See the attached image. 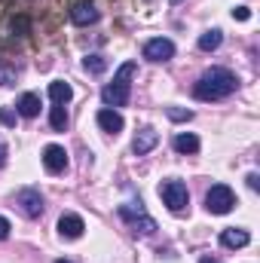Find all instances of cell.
<instances>
[{
  "label": "cell",
  "instance_id": "cell-1",
  "mask_svg": "<svg viewBox=\"0 0 260 263\" xmlns=\"http://www.w3.org/2000/svg\"><path fill=\"white\" fill-rule=\"evenodd\" d=\"M236 89H239V77H236L233 70H227V67H211V70H205V73L196 80L193 95L199 101H220V98L233 95Z\"/></svg>",
  "mask_w": 260,
  "mask_h": 263
},
{
  "label": "cell",
  "instance_id": "cell-2",
  "mask_svg": "<svg viewBox=\"0 0 260 263\" xmlns=\"http://www.w3.org/2000/svg\"><path fill=\"white\" fill-rule=\"evenodd\" d=\"M135 62H126V65H120V70L114 73V83L110 86H104V92H101V98H104V104L107 107H126L132 98V77H135Z\"/></svg>",
  "mask_w": 260,
  "mask_h": 263
},
{
  "label": "cell",
  "instance_id": "cell-3",
  "mask_svg": "<svg viewBox=\"0 0 260 263\" xmlns=\"http://www.w3.org/2000/svg\"><path fill=\"white\" fill-rule=\"evenodd\" d=\"M236 205V193L227 187V184H214L208 193H205V208L211 214H230Z\"/></svg>",
  "mask_w": 260,
  "mask_h": 263
},
{
  "label": "cell",
  "instance_id": "cell-4",
  "mask_svg": "<svg viewBox=\"0 0 260 263\" xmlns=\"http://www.w3.org/2000/svg\"><path fill=\"white\" fill-rule=\"evenodd\" d=\"M159 196L169 205V211H175V214L190 205V193H187V187H184L181 181H162V184H159Z\"/></svg>",
  "mask_w": 260,
  "mask_h": 263
},
{
  "label": "cell",
  "instance_id": "cell-5",
  "mask_svg": "<svg viewBox=\"0 0 260 263\" xmlns=\"http://www.w3.org/2000/svg\"><path fill=\"white\" fill-rule=\"evenodd\" d=\"M15 205H18V211H22L25 217H40V214H43V196H40V190H34V187L18 190V193H15Z\"/></svg>",
  "mask_w": 260,
  "mask_h": 263
},
{
  "label": "cell",
  "instance_id": "cell-6",
  "mask_svg": "<svg viewBox=\"0 0 260 263\" xmlns=\"http://www.w3.org/2000/svg\"><path fill=\"white\" fill-rule=\"evenodd\" d=\"M172 55H175V43L169 37H156V40L144 43V59H150V62H169Z\"/></svg>",
  "mask_w": 260,
  "mask_h": 263
},
{
  "label": "cell",
  "instance_id": "cell-7",
  "mask_svg": "<svg viewBox=\"0 0 260 263\" xmlns=\"http://www.w3.org/2000/svg\"><path fill=\"white\" fill-rule=\"evenodd\" d=\"M43 168L49 172V175H62L67 168V153L65 147H59V144H49V147H43Z\"/></svg>",
  "mask_w": 260,
  "mask_h": 263
},
{
  "label": "cell",
  "instance_id": "cell-8",
  "mask_svg": "<svg viewBox=\"0 0 260 263\" xmlns=\"http://www.w3.org/2000/svg\"><path fill=\"white\" fill-rule=\"evenodd\" d=\"M120 214H123V217L129 220V223H132V230H135V233H141V236H150V233L156 230L153 217H147V214H144V208H138V214H135V208L123 205V208H120Z\"/></svg>",
  "mask_w": 260,
  "mask_h": 263
},
{
  "label": "cell",
  "instance_id": "cell-9",
  "mask_svg": "<svg viewBox=\"0 0 260 263\" xmlns=\"http://www.w3.org/2000/svg\"><path fill=\"white\" fill-rule=\"evenodd\" d=\"M83 230H86V223H83L80 214H62L59 217V236L62 239H80Z\"/></svg>",
  "mask_w": 260,
  "mask_h": 263
},
{
  "label": "cell",
  "instance_id": "cell-10",
  "mask_svg": "<svg viewBox=\"0 0 260 263\" xmlns=\"http://www.w3.org/2000/svg\"><path fill=\"white\" fill-rule=\"evenodd\" d=\"M70 22H73V25H92V22H98V9H95V3H92V0H80V3H73V9H70Z\"/></svg>",
  "mask_w": 260,
  "mask_h": 263
},
{
  "label": "cell",
  "instance_id": "cell-11",
  "mask_svg": "<svg viewBox=\"0 0 260 263\" xmlns=\"http://www.w3.org/2000/svg\"><path fill=\"white\" fill-rule=\"evenodd\" d=\"M248 242H251V233L242 230V227H227V230L220 233V245H224V248H245Z\"/></svg>",
  "mask_w": 260,
  "mask_h": 263
},
{
  "label": "cell",
  "instance_id": "cell-12",
  "mask_svg": "<svg viewBox=\"0 0 260 263\" xmlns=\"http://www.w3.org/2000/svg\"><path fill=\"white\" fill-rule=\"evenodd\" d=\"M156 144H159V135H156V132L141 129L138 135H135V141H132V153H135V156H144V153H150Z\"/></svg>",
  "mask_w": 260,
  "mask_h": 263
},
{
  "label": "cell",
  "instance_id": "cell-13",
  "mask_svg": "<svg viewBox=\"0 0 260 263\" xmlns=\"http://www.w3.org/2000/svg\"><path fill=\"white\" fill-rule=\"evenodd\" d=\"M98 126L104 132H110V135H117V132H123L126 120H123L114 107H104V110H98Z\"/></svg>",
  "mask_w": 260,
  "mask_h": 263
},
{
  "label": "cell",
  "instance_id": "cell-14",
  "mask_svg": "<svg viewBox=\"0 0 260 263\" xmlns=\"http://www.w3.org/2000/svg\"><path fill=\"white\" fill-rule=\"evenodd\" d=\"M18 117H28V120H34L37 114H40V95H34V92H25L22 98H18Z\"/></svg>",
  "mask_w": 260,
  "mask_h": 263
},
{
  "label": "cell",
  "instance_id": "cell-15",
  "mask_svg": "<svg viewBox=\"0 0 260 263\" xmlns=\"http://www.w3.org/2000/svg\"><path fill=\"white\" fill-rule=\"evenodd\" d=\"M49 98H52V104H67V101L73 98V89H70V83H65V80H55V83H49Z\"/></svg>",
  "mask_w": 260,
  "mask_h": 263
},
{
  "label": "cell",
  "instance_id": "cell-16",
  "mask_svg": "<svg viewBox=\"0 0 260 263\" xmlns=\"http://www.w3.org/2000/svg\"><path fill=\"white\" fill-rule=\"evenodd\" d=\"M175 150L178 153H196L199 150V138H196L193 132H181V135H175Z\"/></svg>",
  "mask_w": 260,
  "mask_h": 263
},
{
  "label": "cell",
  "instance_id": "cell-17",
  "mask_svg": "<svg viewBox=\"0 0 260 263\" xmlns=\"http://www.w3.org/2000/svg\"><path fill=\"white\" fill-rule=\"evenodd\" d=\"M220 43H224V34H220V28H211V31H205V34L199 37V49H202V52H214Z\"/></svg>",
  "mask_w": 260,
  "mask_h": 263
},
{
  "label": "cell",
  "instance_id": "cell-18",
  "mask_svg": "<svg viewBox=\"0 0 260 263\" xmlns=\"http://www.w3.org/2000/svg\"><path fill=\"white\" fill-rule=\"evenodd\" d=\"M49 126L55 132H65L67 129V110H65V104H55L52 110H49Z\"/></svg>",
  "mask_w": 260,
  "mask_h": 263
},
{
  "label": "cell",
  "instance_id": "cell-19",
  "mask_svg": "<svg viewBox=\"0 0 260 263\" xmlns=\"http://www.w3.org/2000/svg\"><path fill=\"white\" fill-rule=\"evenodd\" d=\"M83 67H86L89 73H101V70L107 67V62H104L101 55H86V62H83Z\"/></svg>",
  "mask_w": 260,
  "mask_h": 263
},
{
  "label": "cell",
  "instance_id": "cell-20",
  "mask_svg": "<svg viewBox=\"0 0 260 263\" xmlns=\"http://www.w3.org/2000/svg\"><path fill=\"white\" fill-rule=\"evenodd\" d=\"M165 114H169V120H175V123H187V120L193 117L190 110H178V107H169Z\"/></svg>",
  "mask_w": 260,
  "mask_h": 263
},
{
  "label": "cell",
  "instance_id": "cell-21",
  "mask_svg": "<svg viewBox=\"0 0 260 263\" xmlns=\"http://www.w3.org/2000/svg\"><path fill=\"white\" fill-rule=\"evenodd\" d=\"M12 83H15V70L0 65V86H12Z\"/></svg>",
  "mask_w": 260,
  "mask_h": 263
},
{
  "label": "cell",
  "instance_id": "cell-22",
  "mask_svg": "<svg viewBox=\"0 0 260 263\" xmlns=\"http://www.w3.org/2000/svg\"><path fill=\"white\" fill-rule=\"evenodd\" d=\"M233 18L248 22V18H251V9H248V6H236V9H233Z\"/></svg>",
  "mask_w": 260,
  "mask_h": 263
},
{
  "label": "cell",
  "instance_id": "cell-23",
  "mask_svg": "<svg viewBox=\"0 0 260 263\" xmlns=\"http://www.w3.org/2000/svg\"><path fill=\"white\" fill-rule=\"evenodd\" d=\"M12 31H18V34H28V18H25V15L12 18Z\"/></svg>",
  "mask_w": 260,
  "mask_h": 263
},
{
  "label": "cell",
  "instance_id": "cell-24",
  "mask_svg": "<svg viewBox=\"0 0 260 263\" xmlns=\"http://www.w3.org/2000/svg\"><path fill=\"white\" fill-rule=\"evenodd\" d=\"M15 120H18V114H12V110H0V123H3V126H15Z\"/></svg>",
  "mask_w": 260,
  "mask_h": 263
},
{
  "label": "cell",
  "instance_id": "cell-25",
  "mask_svg": "<svg viewBox=\"0 0 260 263\" xmlns=\"http://www.w3.org/2000/svg\"><path fill=\"white\" fill-rule=\"evenodd\" d=\"M9 230H12V227H9V220H6V217H0V242L9 236Z\"/></svg>",
  "mask_w": 260,
  "mask_h": 263
},
{
  "label": "cell",
  "instance_id": "cell-26",
  "mask_svg": "<svg viewBox=\"0 0 260 263\" xmlns=\"http://www.w3.org/2000/svg\"><path fill=\"white\" fill-rule=\"evenodd\" d=\"M248 187H251V190H257V187H260V178H257V175H248Z\"/></svg>",
  "mask_w": 260,
  "mask_h": 263
},
{
  "label": "cell",
  "instance_id": "cell-27",
  "mask_svg": "<svg viewBox=\"0 0 260 263\" xmlns=\"http://www.w3.org/2000/svg\"><path fill=\"white\" fill-rule=\"evenodd\" d=\"M199 263H220V260H217V257H208V254H202V257H199Z\"/></svg>",
  "mask_w": 260,
  "mask_h": 263
},
{
  "label": "cell",
  "instance_id": "cell-28",
  "mask_svg": "<svg viewBox=\"0 0 260 263\" xmlns=\"http://www.w3.org/2000/svg\"><path fill=\"white\" fill-rule=\"evenodd\" d=\"M3 162H6V147L0 144V165H3Z\"/></svg>",
  "mask_w": 260,
  "mask_h": 263
},
{
  "label": "cell",
  "instance_id": "cell-29",
  "mask_svg": "<svg viewBox=\"0 0 260 263\" xmlns=\"http://www.w3.org/2000/svg\"><path fill=\"white\" fill-rule=\"evenodd\" d=\"M55 263H70V260H55Z\"/></svg>",
  "mask_w": 260,
  "mask_h": 263
},
{
  "label": "cell",
  "instance_id": "cell-30",
  "mask_svg": "<svg viewBox=\"0 0 260 263\" xmlns=\"http://www.w3.org/2000/svg\"><path fill=\"white\" fill-rule=\"evenodd\" d=\"M172 3H184V0H172Z\"/></svg>",
  "mask_w": 260,
  "mask_h": 263
}]
</instances>
